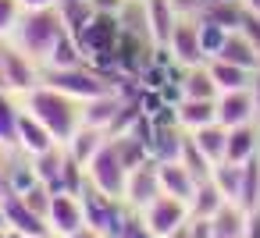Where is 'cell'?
Wrapping results in <instances>:
<instances>
[{"label": "cell", "instance_id": "cell-3", "mask_svg": "<svg viewBox=\"0 0 260 238\" xmlns=\"http://www.w3.org/2000/svg\"><path fill=\"white\" fill-rule=\"evenodd\" d=\"M43 86H54L61 93H68L72 100L86 103L96 96H107L118 89V82L107 71H96L93 64H75V68H43Z\"/></svg>", "mask_w": 260, "mask_h": 238}, {"label": "cell", "instance_id": "cell-7", "mask_svg": "<svg viewBox=\"0 0 260 238\" xmlns=\"http://www.w3.org/2000/svg\"><path fill=\"white\" fill-rule=\"evenodd\" d=\"M164 50L171 54V61L178 68L207 64V54L200 47V25H196V18H178V25H175V32H171V39H168Z\"/></svg>", "mask_w": 260, "mask_h": 238}, {"label": "cell", "instance_id": "cell-13", "mask_svg": "<svg viewBox=\"0 0 260 238\" xmlns=\"http://www.w3.org/2000/svg\"><path fill=\"white\" fill-rule=\"evenodd\" d=\"M157 171H160V188H164V195H175V199H182V203H189L192 195H196V178L189 174V167L182 164V160H164V164H157Z\"/></svg>", "mask_w": 260, "mask_h": 238}, {"label": "cell", "instance_id": "cell-34", "mask_svg": "<svg viewBox=\"0 0 260 238\" xmlns=\"http://www.w3.org/2000/svg\"><path fill=\"white\" fill-rule=\"evenodd\" d=\"M242 238H260V210L249 213V220H246V234H242Z\"/></svg>", "mask_w": 260, "mask_h": 238}, {"label": "cell", "instance_id": "cell-19", "mask_svg": "<svg viewBox=\"0 0 260 238\" xmlns=\"http://www.w3.org/2000/svg\"><path fill=\"white\" fill-rule=\"evenodd\" d=\"M175 121L182 132H196L203 125L217 121V100H178L175 103Z\"/></svg>", "mask_w": 260, "mask_h": 238}, {"label": "cell", "instance_id": "cell-22", "mask_svg": "<svg viewBox=\"0 0 260 238\" xmlns=\"http://www.w3.org/2000/svg\"><path fill=\"white\" fill-rule=\"evenodd\" d=\"M104 142H107V132L82 125V128H79V132H75V135H72V139L64 142V149H68V156H72V160H79V164L86 167V164H89V160L96 156V149H100Z\"/></svg>", "mask_w": 260, "mask_h": 238}, {"label": "cell", "instance_id": "cell-6", "mask_svg": "<svg viewBox=\"0 0 260 238\" xmlns=\"http://www.w3.org/2000/svg\"><path fill=\"white\" fill-rule=\"evenodd\" d=\"M164 188H160V171H157V160H146L139 167L128 171V185H125V203L128 210L143 213L153 199H160Z\"/></svg>", "mask_w": 260, "mask_h": 238}, {"label": "cell", "instance_id": "cell-12", "mask_svg": "<svg viewBox=\"0 0 260 238\" xmlns=\"http://www.w3.org/2000/svg\"><path fill=\"white\" fill-rule=\"evenodd\" d=\"M57 142H54V135L29 114V110H22L18 114V135H15V149H22L25 156H40V153H47V149H54Z\"/></svg>", "mask_w": 260, "mask_h": 238}, {"label": "cell", "instance_id": "cell-36", "mask_svg": "<svg viewBox=\"0 0 260 238\" xmlns=\"http://www.w3.org/2000/svg\"><path fill=\"white\" fill-rule=\"evenodd\" d=\"M68 238H107V234H104V231H96V227H89V224H82V227H79V231H72Z\"/></svg>", "mask_w": 260, "mask_h": 238}, {"label": "cell", "instance_id": "cell-17", "mask_svg": "<svg viewBox=\"0 0 260 238\" xmlns=\"http://www.w3.org/2000/svg\"><path fill=\"white\" fill-rule=\"evenodd\" d=\"M178 96H182V100H217L221 89H217L210 68H207V64H196V68H182Z\"/></svg>", "mask_w": 260, "mask_h": 238}, {"label": "cell", "instance_id": "cell-40", "mask_svg": "<svg viewBox=\"0 0 260 238\" xmlns=\"http://www.w3.org/2000/svg\"><path fill=\"white\" fill-rule=\"evenodd\" d=\"M168 238H192V234H189V224H185L182 231H175V234H168Z\"/></svg>", "mask_w": 260, "mask_h": 238}, {"label": "cell", "instance_id": "cell-2", "mask_svg": "<svg viewBox=\"0 0 260 238\" xmlns=\"http://www.w3.org/2000/svg\"><path fill=\"white\" fill-rule=\"evenodd\" d=\"M64 32H68V25H64L61 11L57 8H43V11H25L22 15L18 29L11 32V43L22 54H29L36 64H47V57L54 54V47H57V39Z\"/></svg>", "mask_w": 260, "mask_h": 238}, {"label": "cell", "instance_id": "cell-30", "mask_svg": "<svg viewBox=\"0 0 260 238\" xmlns=\"http://www.w3.org/2000/svg\"><path fill=\"white\" fill-rule=\"evenodd\" d=\"M25 8H22V0H0V39H11V32L18 29Z\"/></svg>", "mask_w": 260, "mask_h": 238}, {"label": "cell", "instance_id": "cell-41", "mask_svg": "<svg viewBox=\"0 0 260 238\" xmlns=\"http://www.w3.org/2000/svg\"><path fill=\"white\" fill-rule=\"evenodd\" d=\"M8 238H29V234H22V231H15V227H8Z\"/></svg>", "mask_w": 260, "mask_h": 238}, {"label": "cell", "instance_id": "cell-37", "mask_svg": "<svg viewBox=\"0 0 260 238\" xmlns=\"http://www.w3.org/2000/svg\"><path fill=\"white\" fill-rule=\"evenodd\" d=\"M4 54H8V43L0 39V89H8V75H4ZM11 93V89H8Z\"/></svg>", "mask_w": 260, "mask_h": 238}, {"label": "cell", "instance_id": "cell-14", "mask_svg": "<svg viewBox=\"0 0 260 238\" xmlns=\"http://www.w3.org/2000/svg\"><path fill=\"white\" fill-rule=\"evenodd\" d=\"M217 57H221V61H228V64L249 68V71H260V50H256V43H253L242 29H235V32H228V36H224V43H221Z\"/></svg>", "mask_w": 260, "mask_h": 238}, {"label": "cell", "instance_id": "cell-31", "mask_svg": "<svg viewBox=\"0 0 260 238\" xmlns=\"http://www.w3.org/2000/svg\"><path fill=\"white\" fill-rule=\"evenodd\" d=\"M22 199H25V206H29V210H36L40 217H47V213H50V203H54V192H50L43 181H36L29 192H22Z\"/></svg>", "mask_w": 260, "mask_h": 238}, {"label": "cell", "instance_id": "cell-18", "mask_svg": "<svg viewBox=\"0 0 260 238\" xmlns=\"http://www.w3.org/2000/svg\"><path fill=\"white\" fill-rule=\"evenodd\" d=\"M64 164H68V149L64 146H54V149L32 156V171H36V178L50 192H64Z\"/></svg>", "mask_w": 260, "mask_h": 238}, {"label": "cell", "instance_id": "cell-10", "mask_svg": "<svg viewBox=\"0 0 260 238\" xmlns=\"http://www.w3.org/2000/svg\"><path fill=\"white\" fill-rule=\"evenodd\" d=\"M4 217H8V227H15V231H22L29 238H50L54 234L50 224H47V217H40L36 210H29L25 199L15 195V192H4Z\"/></svg>", "mask_w": 260, "mask_h": 238}, {"label": "cell", "instance_id": "cell-32", "mask_svg": "<svg viewBox=\"0 0 260 238\" xmlns=\"http://www.w3.org/2000/svg\"><path fill=\"white\" fill-rule=\"evenodd\" d=\"M171 4H175L178 18H200V11L210 4V0H171Z\"/></svg>", "mask_w": 260, "mask_h": 238}, {"label": "cell", "instance_id": "cell-27", "mask_svg": "<svg viewBox=\"0 0 260 238\" xmlns=\"http://www.w3.org/2000/svg\"><path fill=\"white\" fill-rule=\"evenodd\" d=\"M18 107L11 100L8 89H0V146H15V135H18Z\"/></svg>", "mask_w": 260, "mask_h": 238}, {"label": "cell", "instance_id": "cell-39", "mask_svg": "<svg viewBox=\"0 0 260 238\" xmlns=\"http://www.w3.org/2000/svg\"><path fill=\"white\" fill-rule=\"evenodd\" d=\"M242 8H246L249 15H256V18H260V0H242Z\"/></svg>", "mask_w": 260, "mask_h": 238}, {"label": "cell", "instance_id": "cell-9", "mask_svg": "<svg viewBox=\"0 0 260 238\" xmlns=\"http://www.w3.org/2000/svg\"><path fill=\"white\" fill-rule=\"evenodd\" d=\"M47 224H50L54 238H68L72 231H79V227L86 224L82 199H79V195H72V192H54V203H50Z\"/></svg>", "mask_w": 260, "mask_h": 238}, {"label": "cell", "instance_id": "cell-1", "mask_svg": "<svg viewBox=\"0 0 260 238\" xmlns=\"http://www.w3.org/2000/svg\"><path fill=\"white\" fill-rule=\"evenodd\" d=\"M25 110L54 135L57 146H64L82 128V103L54 86H36L32 93H25Z\"/></svg>", "mask_w": 260, "mask_h": 238}, {"label": "cell", "instance_id": "cell-23", "mask_svg": "<svg viewBox=\"0 0 260 238\" xmlns=\"http://www.w3.org/2000/svg\"><path fill=\"white\" fill-rule=\"evenodd\" d=\"M189 139L200 146V153L210 160V164H221L224 160V142H228V128L224 125H203V128H196V132H189Z\"/></svg>", "mask_w": 260, "mask_h": 238}, {"label": "cell", "instance_id": "cell-4", "mask_svg": "<svg viewBox=\"0 0 260 238\" xmlns=\"http://www.w3.org/2000/svg\"><path fill=\"white\" fill-rule=\"evenodd\" d=\"M86 178L93 188H100L104 195H114V199H125V185H128V167L118 153V142L107 135V142L96 149V156L86 164Z\"/></svg>", "mask_w": 260, "mask_h": 238}, {"label": "cell", "instance_id": "cell-24", "mask_svg": "<svg viewBox=\"0 0 260 238\" xmlns=\"http://www.w3.org/2000/svg\"><path fill=\"white\" fill-rule=\"evenodd\" d=\"M224 203H228V199L221 195V188L207 178V181H200V185H196V195L189 199V213H192V217H207V220H210Z\"/></svg>", "mask_w": 260, "mask_h": 238}, {"label": "cell", "instance_id": "cell-38", "mask_svg": "<svg viewBox=\"0 0 260 238\" xmlns=\"http://www.w3.org/2000/svg\"><path fill=\"white\" fill-rule=\"evenodd\" d=\"M249 89H253V103H256V121H260V71L253 75V86H249Z\"/></svg>", "mask_w": 260, "mask_h": 238}, {"label": "cell", "instance_id": "cell-25", "mask_svg": "<svg viewBox=\"0 0 260 238\" xmlns=\"http://www.w3.org/2000/svg\"><path fill=\"white\" fill-rule=\"evenodd\" d=\"M75 64H89V61H86V54H82V47H79L75 32H64L43 68H75Z\"/></svg>", "mask_w": 260, "mask_h": 238}, {"label": "cell", "instance_id": "cell-8", "mask_svg": "<svg viewBox=\"0 0 260 238\" xmlns=\"http://www.w3.org/2000/svg\"><path fill=\"white\" fill-rule=\"evenodd\" d=\"M128 103H132V100H125L121 89H114V93H107V96H96V100H86V103H82V125L100 128V132L111 135V132L118 128V121H121V114H125Z\"/></svg>", "mask_w": 260, "mask_h": 238}, {"label": "cell", "instance_id": "cell-15", "mask_svg": "<svg viewBox=\"0 0 260 238\" xmlns=\"http://www.w3.org/2000/svg\"><path fill=\"white\" fill-rule=\"evenodd\" d=\"M256 153H260V128H256V121L228 128V142H224V160L228 164H246Z\"/></svg>", "mask_w": 260, "mask_h": 238}, {"label": "cell", "instance_id": "cell-26", "mask_svg": "<svg viewBox=\"0 0 260 238\" xmlns=\"http://www.w3.org/2000/svg\"><path fill=\"white\" fill-rule=\"evenodd\" d=\"M210 181L221 188V195H224L228 203H239V188H242V164H228V160L214 164Z\"/></svg>", "mask_w": 260, "mask_h": 238}, {"label": "cell", "instance_id": "cell-11", "mask_svg": "<svg viewBox=\"0 0 260 238\" xmlns=\"http://www.w3.org/2000/svg\"><path fill=\"white\" fill-rule=\"evenodd\" d=\"M253 121H256L253 89H235V93H221L217 96V125L239 128V125H253Z\"/></svg>", "mask_w": 260, "mask_h": 238}, {"label": "cell", "instance_id": "cell-28", "mask_svg": "<svg viewBox=\"0 0 260 238\" xmlns=\"http://www.w3.org/2000/svg\"><path fill=\"white\" fill-rule=\"evenodd\" d=\"M178 160L189 167V174H192L196 181H207V178L214 174V164H210V160L200 153V146H196L189 135H185V146H182V156H178Z\"/></svg>", "mask_w": 260, "mask_h": 238}, {"label": "cell", "instance_id": "cell-20", "mask_svg": "<svg viewBox=\"0 0 260 238\" xmlns=\"http://www.w3.org/2000/svg\"><path fill=\"white\" fill-rule=\"evenodd\" d=\"M246 220L249 213L235 203H224L214 217H210V238H242L246 234Z\"/></svg>", "mask_w": 260, "mask_h": 238}, {"label": "cell", "instance_id": "cell-16", "mask_svg": "<svg viewBox=\"0 0 260 238\" xmlns=\"http://www.w3.org/2000/svg\"><path fill=\"white\" fill-rule=\"evenodd\" d=\"M146 4V25H150V36L157 47H168L175 25H178V11L171 0H143Z\"/></svg>", "mask_w": 260, "mask_h": 238}, {"label": "cell", "instance_id": "cell-21", "mask_svg": "<svg viewBox=\"0 0 260 238\" xmlns=\"http://www.w3.org/2000/svg\"><path fill=\"white\" fill-rule=\"evenodd\" d=\"M207 68H210V75H214V82H217V89H221V93L249 89V86H253V75H256V71L239 68V64H228V61H221V57L207 61Z\"/></svg>", "mask_w": 260, "mask_h": 238}, {"label": "cell", "instance_id": "cell-43", "mask_svg": "<svg viewBox=\"0 0 260 238\" xmlns=\"http://www.w3.org/2000/svg\"><path fill=\"white\" fill-rule=\"evenodd\" d=\"M50 238H54V234H50Z\"/></svg>", "mask_w": 260, "mask_h": 238}, {"label": "cell", "instance_id": "cell-35", "mask_svg": "<svg viewBox=\"0 0 260 238\" xmlns=\"http://www.w3.org/2000/svg\"><path fill=\"white\" fill-rule=\"evenodd\" d=\"M61 0H22V8L25 11H43V8H57Z\"/></svg>", "mask_w": 260, "mask_h": 238}, {"label": "cell", "instance_id": "cell-5", "mask_svg": "<svg viewBox=\"0 0 260 238\" xmlns=\"http://www.w3.org/2000/svg\"><path fill=\"white\" fill-rule=\"evenodd\" d=\"M139 217H143V224H146V231H150L153 238H168V234L182 231L192 213H189V203H182V199H175V195H160V199H153Z\"/></svg>", "mask_w": 260, "mask_h": 238}, {"label": "cell", "instance_id": "cell-33", "mask_svg": "<svg viewBox=\"0 0 260 238\" xmlns=\"http://www.w3.org/2000/svg\"><path fill=\"white\" fill-rule=\"evenodd\" d=\"M93 4V11H100V15H118L121 8H125V0H89Z\"/></svg>", "mask_w": 260, "mask_h": 238}, {"label": "cell", "instance_id": "cell-29", "mask_svg": "<svg viewBox=\"0 0 260 238\" xmlns=\"http://www.w3.org/2000/svg\"><path fill=\"white\" fill-rule=\"evenodd\" d=\"M196 25H200V47H203L207 61H214L217 50H221V43H224V36H228V29H221L214 22H203V18H196Z\"/></svg>", "mask_w": 260, "mask_h": 238}, {"label": "cell", "instance_id": "cell-42", "mask_svg": "<svg viewBox=\"0 0 260 238\" xmlns=\"http://www.w3.org/2000/svg\"><path fill=\"white\" fill-rule=\"evenodd\" d=\"M0 199H4V195H0Z\"/></svg>", "mask_w": 260, "mask_h": 238}]
</instances>
